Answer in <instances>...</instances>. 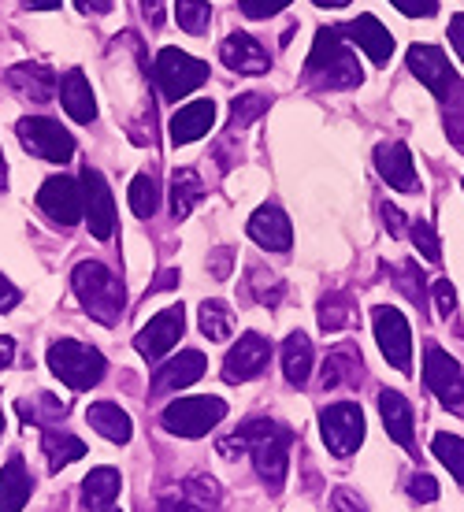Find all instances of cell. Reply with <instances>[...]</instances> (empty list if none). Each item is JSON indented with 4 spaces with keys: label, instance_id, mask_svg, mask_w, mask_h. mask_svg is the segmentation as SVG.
I'll list each match as a JSON object with an SVG mask.
<instances>
[{
    "label": "cell",
    "instance_id": "f1b7e54d",
    "mask_svg": "<svg viewBox=\"0 0 464 512\" xmlns=\"http://www.w3.org/2000/svg\"><path fill=\"white\" fill-rule=\"evenodd\" d=\"M205 197V182L197 175L194 167H179L175 175H171V216L175 219H186L194 212V205Z\"/></svg>",
    "mask_w": 464,
    "mask_h": 512
},
{
    "label": "cell",
    "instance_id": "1f68e13d",
    "mask_svg": "<svg viewBox=\"0 0 464 512\" xmlns=\"http://www.w3.org/2000/svg\"><path fill=\"white\" fill-rule=\"evenodd\" d=\"M41 449H45V457H49L52 472H60V468H67V464H75L86 457V442H78L75 435H64V431H52V427H45Z\"/></svg>",
    "mask_w": 464,
    "mask_h": 512
},
{
    "label": "cell",
    "instance_id": "4fadbf2b",
    "mask_svg": "<svg viewBox=\"0 0 464 512\" xmlns=\"http://www.w3.org/2000/svg\"><path fill=\"white\" fill-rule=\"evenodd\" d=\"M182 331H186V312H182V305H171L134 334V349H138L145 360H160L175 349Z\"/></svg>",
    "mask_w": 464,
    "mask_h": 512
},
{
    "label": "cell",
    "instance_id": "5b68a950",
    "mask_svg": "<svg viewBox=\"0 0 464 512\" xmlns=\"http://www.w3.org/2000/svg\"><path fill=\"white\" fill-rule=\"evenodd\" d=\"M223 416H227V401L220 397H179L160 412V423L168 435L205 438L212 427H220Z\"/></svg>",
    "mask_w": 464,
    "mask_h": 512
},
{
    "label": "cell",
    "instance_id": "ab89813d",
    "mask_svg": "<svg viewBox=\"0 0 464 512\" xmlns=\"http://www.w3.org/2000/svg\"><path fill=\"white\" fill-rule=\"evenodd\" d=\"M409 234H413V242H416V249L435 264L442 256V249H439V234H435V227L431 223H424V219H416L413 227H409Z\"/></svg>",
    "mask_w": 464,
    "mask_h": 512
},
{
    "label": "cell",
    "instance_id": "74e56055",
    "mask_svg": "<svg viewBox=\"0 0 464 512\" xmlns=\"http://www.w3.org/2000/svg\"><path fill=\"white\" fill-rule=\"evenodd\" d=\"M175 19L186 34H205L208 23H212V8H208V0H175Z\"/></svg>",
    "mask_w": 464,
    "mask_h": 512
},
{
    "label": "cell",
    "instance_id": "277c9868",
    "mask_svg": "<svg viewBox=\"0 0 464 512\" xmlns=\"http://www.w3.org/2000/svg\"><path fill=\"white\" fill-rule=\"evenodd\" d=\"M49 368H52V375H56L60 383L71 386V390H93V386L104 379V372H108V364H104L101 353H97L93 346L75 342V338L52 342Z\"/></svg>",
    "mask_w": 464,
    "mask_h": 512
},
{
    "label": "cell",
    "instance_id": "ffe728a7",
    "mask_svg": "<svg viewBox=\"0 0 464 512\" xmlns=\"http://www.w3.org/2000/svg\"><path fill=\"white\" fill-rule=\"evenodd\" d=\"M375 167H379L383 182L401 193H413L416 186H420V182H416L413 153H409V145H401V141L379 145V149H375Z\"/></svg>",
    "mask_w": 464,
    "mask_h": 512
},
{
    "label": "cell",
    "instance_id": "8fae6325",
    "mask_svg": "<svg viewBox=\"0 0 464 512\" xmlns=\"http://www.w3.org/2000/svg\"><path fill=\"white\" fill-rule=\"evenodd\" d=\"M409 71H413L439 101H453V97L461 93V78H457V71L450 67L446 52L435 49V45H413V49H409Z\"/></svg>",
    "mask_w": 464,
    "mask_h": 512
},
{
    "label": "cell",
    "instance_id": "11a10c76",
    "mask_svg": "<svg viewBox=\"0 0 464 512\" xmlns=\"http://www.w3.org/2000/svg\"><path fill=\"white\" fill-rule=\"evenodd\" d=\"M26 8H34V12H52V8H60V0H26Z\"/></svg>",
    "mask_w": 464,
    "mask_h": 512
},
{
    "label": "cell",
    "instance_id": "6da1fadb",
    "mask_svg": "<svg viewBox=\"0 0 464 512\" xmlns=\"http://www.w3.org/2000/svg\"><path fill=\"white\" fill-rule=\"evenodd\" d=\"M290 427L275 420H249L242 423L234 435H227L220 442L223 457H234V453H253V464H257L260 479L268 483V490H279L286 479V461H290Z\"/></svg>",
    "mask_w": 464,
    "mask_h": 512
},
{
    "label": "cell",
    "instance_id": "d6986e66",
    "mask_svg": "<svg viewBox=\"0 0 464 512\" xmlns=\"http://www.w3.org/2000/svg\"><path fill=\"white\" fill-rule=\"evenodd\" d=\"M208 360L205 353H197V349H186L179 357H171L153 379V390L149 394L160 397V394H171V390H186V386H194L201 375H205Z\"/></svg>",
    "mask_w": 464,
    "mask_h": 512
},
{
    "label": "cell",
    "instance_id": "ac0fdd59",
    "mask_svg": "<svg viewBox=\"0 0 464 512\" xmlns=\"http://www.w3.org/2000/svg\"><path fill=\"white\" fill-rule=\"evenodd\" d=\"M342 38L357 41L364 56H372L375 67H387L390 56H394V38H390V30L375 15H357L353 23L342 26Z\"/></svg>",
    "mask_w": 464,
    "mask_h": 512
},
{
    "label": "cell",
    "instance_id": "f5cc1de1",
    "mask_svg": "<svg viewBox=\"0 0 464 512\" xmlns=\"http://www.w3.org/2000/svg\"><path fill=\"white\" fill-rule=\"evenodd\" d=\"M383 219H387L390 234H401V231H405V216H401V212H398V208H394V205L383 208Z\"/></svg>",
    "mask_w": 464,
    "mask_h": 512
},
{
    "label": "cell",
    "instance_id": "db71d44e",
    "mask_svg": "<svg viewBox=\"0 0 464 512\" xmlns=\"http://www.w3.org/2000/svg\"><path fill=\"white\" fill-rule=\"evenodd\" d=\"M15 360V338H0V368H8Z\"/></svg>",
    "mask_w": 464,
    "mask_h": 512
},
{
    "label": "cell",
    "instance_id": "5bb4252c",
    "mask_svg": "<svg viewBox=\"0 0 464 512\" xmlns=\"http://www.w3.org/2000/svg\"><path fill=\"white\" fill-rule=\"evenodd\" d=\"M271 360V342L264 338V334L257 331H245L242 338H238V346L227 353V360H223V379L231 386L238 383H249V379H257L264 368H268Z\"/></svg>",
    "mask_w": 464,
    "mask_h": 512
},
{
    "label": "cell",
    "instance_id": "7dc6e473",
    "mask_svg": "<svg viewBox=\"0 0 464 512\" xmlns=\"http://www.w3.org/2000/svg\"><path fill=\"white\" fill-rule=\"evenodd\" d=\"M446 134H450V141L464 153V108H453L450 116H446Z\"/></svg>",
    "mask_w": 464,
    "mask_h": 512
},
{
    "label": "cell",
    "instance_id": "484cf974",
    "mask_svg": "<svg viewBox=\"0 0 464 512\" xmlns=\"http://www.w3.org/2000/svg\"><path fill=\"white\" fill-rule=\"evenodd\" d=\"M86 420H90V427L97 431L101 438H108V442H116V446H127L130 442V416L119 405H112V401H97V405H90L86 409Z\"/></svg>",
    "mask_w": 464,
    "mask_h": 512
},
{
    "label": "cell",
    "instance_id": "4316f807",
    "mask_svg": "<svg viewBox=\"0 0 464 512\" xmlns=\"http://www.w3.org/2000/svg\"><path fill=\"white\" fill-rule=\"evenodd\" d=\"M8 82H12L15 90L23 93V97H30V101H52V93H56V75H52L49 67L41 64H19L8 71Z\"/></svg>",
    "mask_w": 464,
    "mask_h": 512
},
{
    "label": "cell",
    "instance_id": "f907efd6",
    "mask_svg": "<svg viewBox=\"0 0 464 512\" xmlns=\"http://www.w3.org/2000/svg\"><path fill=\"white\" fill-rule=\"evenodd\" d=\"M15 305H19V290L0 275V312H8V308H15Z\"/></svg>",
    "mask_w": 464,
    "mask_h": 512
},
{
    "label": "cell",
    "instance_id": "cb8c5ba5",
    "mask_svg": "<svg viewBox=\"0 0 464 512\" xmlns=\"http://www.w3.org/2000/svg\"><path fill=\"white\" fill-rule=\"evenodd\" d=\"M212 127H216V104L194 101L175 112V119H171V141L175 145H190V141L205 138Z\"/></svg>",
    "mask_w": 464,
    "mask_h": 512
},
{
    "label": "cell",
    "instance_id": "4dcf8cb0",
    "mask_svg": "<svg viewBox=\"0 0 464 512\" xmlns=\"http://www.w3.org/2000/svg\"><path fill=\"white\" fill-rule=\"evenodd\" d=\"M361 372H364V368H361V349L338 346V349H331V357H327V364H323L320 379H323V386H327V390H331V386H342V383L357 386V375H361Z\"/></svg>",
    "mask_w": 464,
    "mask_h": 512
},
{
    "label": "cell",
    "instance_id": "ee69618b",
    "mask_svg": "<svg viewBox=\"0 0 464 512\" xmlns=\"http://www.w3.org/2000/svg\"><path fill=\"white\" fill-rule=\"evenodd\" d=\"M409 494H413V501H435L439 498V483L431 475H413L409 479Z\"/></svg>",
    "mask_w": 464,
    "mask_h": 512
},
{
    "label": "cell",
    "instance_id": "b9f144b4",
    "mask_svg": "<svg viewBox=\"0 0 464 512\" xmlns=\"http://www.w3.org/2000/svg\"><path fill=\"white\" fill-rule=\"evenodd\" d=\"M290 4V0H242V12L249 19H268V15H279Z\"/></svg>",
    "mask_w": 464,
    "mask_h": 512
},
{
    "label": "cell",
    "instance_id": "7402d4cb",
    "mask_svg": "<svg viewBox=\"0 0 464 512\" xmlns=\"http://www.w3.org/2000/svg\"><path fill=\"white\" fill-rule=\"evenodd\" d=\"M60 104H64V112L75 119V123H93V119H97V101H93L90 78L82 75L78 67H71V71L60 78Z\"/></svg>",
    "mask_w": 464,
    "mask_h": 512
},
{
    "label": "cell",
    "instance_id": "836d02e7",
    "mask_svg": "<svg viewBox=\"0 0 464 512\" xmlns=\"http://www.w3.org/2000/svg\"><path fill=\"white\" fill-rule=\"evenodd\" d=\"M156 205H160V182H156L153 171H145V175L130 182V208H134L138 219H153Z\"/></svg>",
    "mask_w": 464,
    "mask_h": 512
},
{
    "label": "cell",
    "instance_id": "30bf717a",
    "mask_svg": "<svg viewBox=\"0 0 464 512\" xmlns=\"http://www.w3.org/2000/svg\"><path fill=\"white\" fill-rule=\"evenodd\" d=\"M82 212H86V223H90V234L97 242H108L112 234H116V201H112V190H108V182H104L101 171H93L86 167L82 171Z\"/></svg>",
    "mask_w": 464,
    "mask_h": 512
},
{
    "label": "cell",
    "instance_id": "f6af8a7d",
    "mask_svg": "<svg viewBox=\"0 0 464 512\" xmlns=\"http://www.w3.org/2000/svg\"><path fill=\"white\" fill-rule=\"evenodd\" d=\"M435 308H439V316H453V308H457V297H453V286L446 279L435 282Z\"/></svg>",
    "mask_w": 464,
    "mask_h": 512
},
{
    "label": "cell",
    "instance_id": "9f6ffc18",
    "mask_svg": "<svg viewBox=\"0 0 464 512\" xmlns=\"http://www.w3.org/2000/svg\"><path fill=\"white\" fill-rule=\"evenodd\" d=\"M312 4H316V8H346L349 0H312Z\"/></svg>",
    "mask_w": 464,
    "mask_h": 512
},
{
    "label": "cell",
    "instance_id": "9c48e42d",
    "mask_svg": "<svg viewBox=\"0 0 464 512\" xmlns=\"http://www.w3.org/2000/svg\"><path fill=\"white\" fill-rule=\"evenodd\" d=\"M372 327H375V342L383 349V357H387L398 372H409V364H413V331H409V320L401 316L398 308L379 305L372 312Z\"/></svg>",
    "mask_w": 464,
    "mask_h": 512
},
{
    "label": "cell",
    "instance_id": "8d00e7d4",
    "mask_svg": "<svg viewBox=\"0 0 464 512\" xmlns=\"http://www.w3.org/2000/svg\"><path fill=\"white\" fill-rule=\"evenodd\" d=\"M431 453L446 464V472H453V479L464 487V438L457 435H435L431 442Z\"/></svg>",
    "mask_w": 464,
    "mask_h": 512
},
{
    "label": "cell",
    "instance_id": "816d5d0a",
    "mask_svg": "<svg viewBox=\"0 0 464 512\" xmlns=\"http://www.w3.org/2000/svg\"><path fill=\"white\" fill-rule=\"evenodd\" d=\"M82 15H104L112 12V0H75Z\"/></svg>",
    "mask_w": 464,
    "mask_h": 512
},
{
    "label": "cell",
    "instance_id": "8992f818",
    "mask_svg": "<svg viewBox=\"0 0 464 512\" xmlns=\"http://www.w3.org/2000/svg\"><path fill=\"white\" fill-rule=\"evenodd\" d=\"M153 75H156V86H160V97L175 104V101H182V97H190V93L205 82L208 64L182 49H164L156 56Z\"/></svg>",
    "mask_w": 464,
    "mask_h": 512
},
{
    "label": "cell",
    "instance_id": "6f0895ef",
    "mask_svg": "<svg viewBox=\"0 0 464 512\" xmlns=\"http://www.w3.org/2000/svg\"><path fill=\"white\" fill-rule=\"evenodd\" d=\"M8 186V167H4V156H0V190Z\"/></svg>",
    "mask_w": 464,
    "mask_h": 512
},
{
    "label": "cell",
    "instance_id": "e575fe53",
    "mask_svg": "<svg viewBox=\"0 0 464 512\" xmlns=\"http://www.w3.org/2000/svg\"><path fill=\"white\" fill-rule=\"evenodd\" d=\"M64 412L67 409L52 394H34L19 401V416H23L26 423H38V427H49V423L64 420Z\"/></svg>",
    "mask_w": 464,
    "mask_h": 512
},
{
    "label": "cell",
    "instance_id": "681fc988",
    "mask_svg": "<svg viewBox=\"0 0 464 512\" xmlns=\"http://www.w3.org/2000/svg\"><path fill=\"white\" fill-rule=\"evenodd\" d=\"M231 249H216V253H212V275H216V279H227V275H231V264H227V260H231Z\"/></svg>",
    "mask_w": 464,
    "mask_h": 512
},
{
    "label": "cell",
    "instance_id": "680465c9",
    "mask_svg": "<svg viewBox=\"0 0 464 512\" xmlns=\"http://www.w3.org/2000/svg\"><path fill=\"white\" fill-rule=\"evenodd\" d=\"M0 435H4V412H0Z\"/></svg>",
    "mask_w": 464,
    "mask_h": 512
},
{
    "label": "cell",
    "instance_id": "603a6c76",
    "mask_svg": "<svg viewBox=\"0 0 464 512\" xmlns=\"http://www.w3.org/2000/svg\"><path fill=\"white\" fill-rule=\"evenodd\" d=\"M379 416L401 449H413V405L398 390H379Z\"/></svg>",
    "mask_w": 464,
    "mask_h": 512
},
{
    "label": "cell",
    "instance_id": "d590c367",
    "mask_svg": "<svg viewBox=\"0 0 464 512\" xmlns=\"http://www.w3.org/2000/svg\"><path fill=\"white\" fill-rule=\"evenodd\" d=\"M268 108H271V97H264V93H242V97H234L231 130H242V127H249L253 119L268 116Z\"/></svg>",
    "mask_w": 464,
    "mask_h": 512
},
{
    "label": "cell",
    "instance_id": "d6a6232c",
    "mask_svg": "<svg viewBox=\"0 0 464 512\" xmlns=\"http://www.w3.org/2000/svg\"><path fill=\"white\" fill-rule=\"evenodd\" d=\"M201 334H205L208 342H227L234 334V316L231 308L223 305V301H201Z\"/></svg>",
    "mask_w": 464,
    "mask_h": 512
},
{
    "label": "cell",
    "instance_id": "ba28073f",
    "mask_svg": "<svg viewBox=\"0 0 464 512\" xmlns=\"http://www.w3.org/2000/svg\"><path fill=\"white\" fill-rule=\"evenodd\" d=\"M320 435L323 446L331 449L335 457H349L357 453L364 442V412L353 401H338L320 412Z\"/></svg>",
    "mask_w": 464,
    "mask_h": 512
},
{
    "label": "cell",
    "instance_id": "bcb514c9",
    "mask_svg": "<svg viewBox=\"0 0 464 512\" xmlns=\"http://www.w3.org/2000/svg\"><path fill=\"white\" fill-rule=\"evenodd\" d=\"M331 509L335 512H368L364 509V501L357 498V494H353V490H335V501H331Z\"/></svg>",
    "mask_w": 464,
    "mask_h": 512
},
{
    "label": "cell",
    "instance_id": "7c38bea8",
    "mask_svg": "<svg viewBox=\"0 0 464 512\" xmlns=\"http://www.w3.org/2000/svg\"><path fill=\"white\" fill-rule=\"evenodd\" d=\"M424 379H427V386H431V394L439 397L446 409H461L464 405L461 364H457L442 346H435V342L424 349Z\"/></svg>",
    "mask_w": 464,
    "mask_h": 512
},
{
    "label": "cell",
    "instance_id": "f35d334b",
    "mask_svg": "<svg viewBox=\"0 0 464 512\" xmlns=\"http://www.w3.org/2000/svg\"><path fill=\"white\" fill-rule=\"evenodd\" d=\"M349 316H353L349 297H342V294L323 297V305H320V327H323V331H338V327H346Z\"/></svg>",
    "mask_w": 464,
    "mask_h": 512
},
{
    "label": "cell",
    "instance_id": "c3c4849f",
    "mask_svg": "<svg viewBox=\"0 0 464 512\" xmlns=\"http://www.w3.org/2000/svg\"><path fill=\"white\" fill-rule=\"evenodd\" d=\"M450 45H453V52L461 56V64H464V15H453V19H450Z\"/></svg>",
    "mask_w": 464,
    "mask_h": 512
},
{
    "label": "cell",
    "instance_id": "52a82bcc",
    "mask_svg": "<svg viewBox=\"0 0 464 512\" xmlns=\"http://www.w3.org/2000/svg\"><path fill=\"white\" fill-rule=\"evenodd\" d=\"M15 134H19L26 153L41 156V160H49V164H67V160L75 156V138H71L56 119L26 116L15 123Z\"/></svg>",
    "mask_w": 464,
    "mask_h": 512
},
{
    "label": "cell",
    "instance_id": "7a4b0ae2",
    "mask_svg": "<svg viewBox=\"0 0 464 512\" xmlns=\"http://www.w3.org/2000/svg\"><path fill=\"white\" fill-rule=\"evenodd\" d=\"M309 78H316L320 86L331 90H349V86H361V64L353 60V52L342 45V26H320V34L312 41L309 64H305Z\"/></svg>",
    "mask_w": 464,
    "mask_h": 512
},
{
    "label": "cell",
    "instance_id": "60d3db41",
    "mask_svg": "<svg viewBox=\"0 0 464 512\" xmlns=\"http://www.w3.org/2000/svg\"><path fill=\"white\" fill-rule=\"evenodd\" d=\"M398 286L405 290V297H409V301H416V305H424V301H427L424 275H420V268H416V264H409V260L398 268Z\"/></svg>",
    "mask_w": 464,
    "mask_h": 512
},
{
    "label": "cell",
    "instance_id": "d4e9b609",
    "mask_svg": "<svg viewBox=\"0 0 464 512\" xmlns=\"http://www.w3.org/2000/svg\"><path fill=\"white\" fill-rule=\"evenodd\" d=\"M30 490H34V479L26 472L23 457L15 453L12 461L0 468V512H23Z\"/></svg>",
    "mask_w": 464,
    "mask_h": 512
},
{
    "label": "cell",
    "instance_id": "3957f363",
    "mask_svg": "<svg viewBox=\"0 0 464 512\" xmlns=\"http://www.w3.org/2000/svg\"><path fill=\"white\" fill-rule=\"evenodd\" d=\"M71 282H75V294L82 301V308L90 312L93 320L104 323V327L119 323V312H123V282L104 268L101 260H82L75 268V275H71Z\"/></svg>",
    "mask_w": 464,
    "mask_h": 512
},
{
    "label": "cell",
    "instance_id": "44dd1931",
    "mask_svg": "<svg viewBox=\"0 0 464 512\" xmlns=\"http://www.w3.org/2000/svg\"><path fill=\"white\" fill-rule=\"evenodd\" d=\"M220 56H223V64L231 67V71H238V75H264L268 64H271L268 52L260 49L249 34H242V30H234V34L223 38Z\"/></svg>",
    "mask_w": 464,
    "mask_h": 512
},
{
    "label": "cell",
    "instance_id": "f546056e",
    "mask_svg": "<svg viewBox=\"0 0 464 512\" xmlns=\"http://www.w3.org/2000/svg\"><path fill=\"white\" fill-rule=\"evenodd\" d=\"M283 372H286V383H290V386H305V383H309V372H312V342H309V334L294 331L283 342Z\"/></svg>",
    "mask_w": 464,
    "mask_h": 512
},
{
    "label": "cell",
    "instance_id": "9a60e30c",
    "mask_svg": "<svg viewBox=\"0 0 464 512\" xmlns=\"http://www.w3.org/2000/svg\"><path fill=\"white\" fill-rule=\"evenodd\" d=\"M38 208L52 219V223L75 227L78 219L86 216V212H82V186H78L71 175H52V179L38 190Z\"/></svg>",
    "mask_w": 464,
    "mask_h": 512
},
{
    "label": "cell",
    "instance_id": "e0dca14e",
    "mask_svg": "<svg viewBox=\"0 0 464 512\" xmlns=\"http://www.w3.org/2000/svg\"><path fill=\"white\" fill-rule=\"evenodd\" d=\"M249 238L268 253H286L294 245V227L279 205H260L249 219Z\"/></svg>",
    "mask_w": 464,
    "mask_h": 512
},
{
    "label": "cell",
    "instance_id": "2e32d148",
    "mask_svg": "<svg viewBox=\"0 0 464 512\" xmlns=\"http://www.w3.org/2000/svg\"><path fill=\"white\" fill-rule=\"evenodd\" d=\"M156 512H220V487L208 475H190L175 494H164Z\"/></svg>",
    "mask_w": 464,
    "mask_h": 512
},
{
    "label": "cell",
    "instance_id": "91938a15",
    "mask_svg": "<svg viewBox=\"0 0 464 512\" xmlns=\"http://www.w3.org/2000/svg\"><path fill=\"white\" fill-rule=\"evenodd\" d=\"M104 512H119V509H104Z\"/></svg>",
    "mask_w": 464,
    "mask_h": 512
},
{
    "label": "cell",
    "instance_id": "83f0119b",
    "mask_svg": "<svg viewBox=\"0 0 464 512\" xmlns=\"http://www.w3.org/2000/svg\"><path fill=\"white\" fill-rule=\"evenodd\" d=\"M119 487H123V479H119L116 468H93L86 479H82V501H86V509H112V501L119 498Z\"/></svg>",
    "mask_w": 464,
    "mask_h": 512
},
{
    "label": "cell",
    "instance_id": "7bdbcfd3",
    "mask_svg": "<svg viewBox=\"0 0 464 512\" xmlns=\"http://www.w3.org/2000/svg\"><path fill=\"white\" fill-rule=\"evenodd\" d=\"M401 15H413V19H427V15L439 12V0H390Z\"/></svg>",
    "mask_w": 464,
    "mask_h": 512
}]
</instances>
